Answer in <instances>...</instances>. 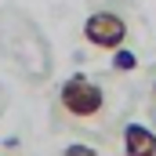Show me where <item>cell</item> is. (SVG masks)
<instances>
[{
  "label": "cell",
  "instance_id": "3957f363",
  "mask_svg": "<svg viewBox=\"0 0 156 156\" xmlns=\"http://www.w3.org/2000/svg\"><path fill=\"white\" fill-rule=\"evenodd\" d=\"M123 156H156V131L145 123H127L123 127Z\"/></svg>",
  "mask_w": 156,
  "mask_h": 156
},
{
  "label": "cell",
  "instance_id": "6da1fadb",
  "mask_svg": "<svg viewBox=\"0 0 156 156\" xmlns=\"http://www.w3.org/2000/svg\"><path fill=\"white\" fill-rule=\"evenodd\" d=\"M58 105L76 120H91V116H98L105 109V91L94 80H87L83 73H73L58 87Z\"/></svg>",
  "mask_w": 156,
  "mask_h": 156
},
{
  "label": "cell",
  "instance_id": "7a4b0ae2",
  "mask_svg": "<svg viewBox=\"0 0 156 156\" xmlns=\"http://www.w3.org/2000/svg\"><path fill=\"white\" fill-rule=\"evenodd\" d=\"M83 40L98 51H116L127 44V22L116 11H94L83 22Z\"/></svg>",
  "mask_w": 156,
  "mask_h": 156
},
{
  "label": "cell",
  "instance_id": "8992f818",
  "mask_svg": "<svg viewBox=\"0 0 156 156\" xmlns=\"http://www.w3.org/2000/svg\"><path fill=\"white\" fill-rule=\"evenodd\" d=\"M153 102H156V80H153Z\"/></svg>",
  "mask_w": 156,
  "mask_h": 156
},
{
  "label": "cell",
  "instance_id": "277c9868",
  "mask_svg": "<svg viewBox=\"0 0 156 156\" xmlns=\"http://www.w3.org/2000/svg\"><path fill=\"white\" fill-rule=\"evenodd\" d=\"M113 69H116V73H131V69H138V58H134V51L116 47V51H113Z\"/></svg>",
  "mask_w": 156,
  "mask_h": 156
},
{
  "label": "cell",
  "instance_id": "5b68a950",
  "mask_svg": "<svg viewBox=\"0 0 156 156\" xmlns=\"http://www.w3.org/2000/svg\"><path fill=\"white\" fill-rule=\"evenodd\" d=\"M62 156H98V153H94L91 145H66V153H62Z\"/></svg>",
  "mask_w": 156,
  "mask_h": 156
}]
</instances>
